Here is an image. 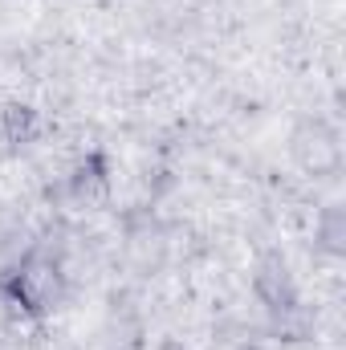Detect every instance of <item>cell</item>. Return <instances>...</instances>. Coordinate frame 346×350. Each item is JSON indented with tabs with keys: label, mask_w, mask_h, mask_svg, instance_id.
<instances>
[{
	"label": "cell",
	"mask_w": 346,
	"mask_h": 350,
	"mask_svg": "<svg viewBox=\"0 0 346 350\" xmlns=\"http://www.w3.org/2000/svg\"><path fill=\"white\" fill-rule=\"evenodd\" d=\"M98 183H102V159H98V155H90L86 163H78V167L70 172V191H74V196H82V191L98 187Z\"/></svg>",
	"instance_id": "obj_2"
},
{
	"label": "cell",
	"mask_w": 346,
	"mask_h": 350,
	"mask_svg": "<svg viewBox=\"0 0 346 350\" xmlns=\"http://www.w3.org/2000/svg\"><path fill=\"white\" fill-rule=\"evenodd\" d=\"M338 220H343V212H338V208H330V212H326V220H322V232H326V249H338V237H343Z\"/></svg>",
	"instance_id": "obj_3"
},
{
	"label": "cell",
	"mask_w": 346,
	"mask_h": 350,
	"mask_svg": "<svg viewBox=\"0 0 346 350\" xmlns=\"http://www.w3.org/2000/svg\"><path fill=\"white\" fill-rule=\"evenodd\" d=\"M37 131H41L37 110H29V106H8V114H4V135H8V143H33Z\"/></svg>",
	"instance_id": "obj_1"
}]
</instances>
